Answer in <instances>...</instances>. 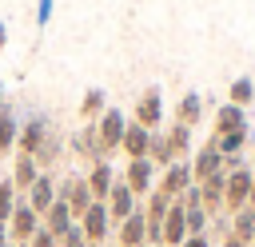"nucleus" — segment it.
Returning <instances> with one entry per match:
<instances>
[{
	"label": "nucleus",
	"instance_id": "11",
	"mask_svg": "<svg viewBox=\"0 0 255 247\" xmlns=\"http://www.w3.org/2000/svg\"><path fill=\"white\" fill-rule=\"evenodd\" d=\"M116 239H120V247H143V243H147V219H143V207H135V211L116 227Z\"/></svg>",
	"mask_w": 255,
	"mask_h": 247
},
{
	"label": "nucleus",
	"instance_id": "23",
	"mask_svg": "<svg viewBox=\"0 0 255 247\" xmlns=\"http://www.w3.org/2000/svg\"><path fill=\"white\" fill-rule=\"evenodd\" d=\"M36 175H40V167H36V159L32 155H20L16 151V163H12V183H16V191H28L32 183H36Z\"/></svg>",
	"mask_w": 255,
	"mask_h": 247
},
{
	"label": "nucleus",
	"instance_id": "21",
	"mask_svg": "<svg viewBox=\"0 0 255 247\" xmlns=\"http://www.w3.org/2000/svg\"><path fill=\"white\" fill-rule=\"evenodd\" d=\"M199 120H203V96H199V92H187V96L179 100V108H175V124L195 127Z\"/></svg>",
	"mask_w": 255,
	"mask_h": 247
},
{
	"label": "nucleus",
	"instance_id": "35",
	"mask_svg": "<svg viewBox=\"0 0 255 247\" xmlns=\"http://www.w3.org/2000/svg\"><path fill=\"white\" fill-rule=\"evenodd\" d=\"M219 247H247V243H239V239H235V235H231V231H227V235H223V243H219Z\"/></svg>",
	"mask_w": 255,
	"mask_h": 247
},
{
	"label": "nucleus",
	"instance_id": "1",
	"mask_svg": "<svg viewBox=\"0 0 255 247\" xmlns=\"http://www.w3.org/2000/svg\"><path fill=\"white\" fill-rule=\"evenodd\" d=\"M251 179H255V171L247 167V163H239L235 171H227V183H223V211H239V207H247V195H251Z\"/></svg>",
	"mask_w": 255,
	"mask_h": 247
},
{
	"label": "nucleus",
	"instance_id": "32",
	"mask_svg": "<svg viewBox=\"0 0 255 247\" xmlns=\"http://www.w3.org/2000/svg\"><path fill=\"white\" fill-rule=\"evenodd\" d=\"M28 247H60V243H56V235H48V231L40 227V231H36V235L28 239Z\"/></svg>",
	"mask_w": 255,
	"mask_h": 247
},
{
	"label": "nucleus",
	"instance_id": "6",
	"mask_svg": "<svg viewBox=\"0 0 255 247\" xmlns=\"http://www.w3.org/2000/svg\"><path fill=\"white\" fill-rule=\"evenodd\" d=\"M36 231H40V215H36L28 203H16V211H12V219H8V239H12L16 247H24Z\"/></svg>",
	"mask_w": 255,
	"mask_h": 247
},
{
	"label": "nucleus",
	"instance_id": "12",
	"mask_svg": "<svg viewBox=\"0 0 255 247\" xmlns=\"http://www.w3.org/2000/svg\"><path fill=\"white\" fill-rule=\"evenodd\" d=\"M215 171H223V155L215 151V143L207 139L199 151H195V159H191V179L195 183H203L207 175H215Z\"/></svg>",
	"mask_w": 255,
	"mask_h": 247
},
{
	"label": "nucleus",
	"instance_id": "28",
	"mask_svg": "<svg viewBox=\"0 0 255 247\" xmlns=\"http://www.w3.org/2000/svg\"><path fill=\"white\" fill-rule=\"evenodd\" d=\"M147 159H151V163H159V167L175 163V159H171V147H167V135H163V131H151V143H147Z\"/></svg>",
	"mask_w": 255,
	"mask_h": 247
},
{
	"label": "nucleus",
	"instance_id": "10",
	"mask_svg": "<svg viewBox=\"0 0 255 247\" xmlns=\"http://www.w3.org/2000/svg\"><path fill=\"white\" fill-rule=\"evenodd\" d=\"M76 223H80V231H84V239H88V243H104V239H108V227H112V219H108V207H104V203H92Z\"/></svg>",
	"mask_w": 255,
	"mask_h": 247
},
{
	"label": "nucleus",
	"instance_id": "13",
	"mask_svg": "<svg viewBox=\"0 0 255 247\" xmlns=\"http://www.w3.org/2000/svg\"><path fill=\"white\" fill-rule=\"evenodd\" d=\"M84 179H88V191H92V199H96V203H104V199L112 195L116 171H112V163H108V159H100V163H92V171H88Z\"/></svg>",
	"mask_w": 255,
	"mask_h": 247
},
{
	"label": "nucleus",
	"instance_id": "25",
	"mask_svg": "<svg viewBox=\"0 0 255 247\" xmlns=\"http://www.w3.org/2000/svg\"><path fill=\"white\" fill-rule=\"evenodd\" d=\"M255 100V80L251 76H239V80H231V88H227V104H235V108H247Z\"/></svg>",
	"mask_w": 255,
	"mask_h": 247
},
{
	"label": "nucleus",
	"instance_id": "18",
	"mask_svg": "<svg viewBox=\"0 0 255 247\" xmlns=\"http://www.w3.org/2000/svg\"><path fill=\"white\" fill-rule=\"evenodd\" d=\"M147 143H151V131L139 127V124H128V131H124V139H120V151H124L128 159H143V155H147Z\"/></svg>",
	"mask_w": 255,
	"mask_h": 247
},
{
	"label": "nucleus",
	"instance_id": "31",
	"mask_svg": "<svg viewBox=\"0 0 255 247\" xmlns=\"http://www.w3.org/2000/svg\"><path fill=\"white\" fill-rule=\"evenodd\" d=\"M60 247H88V239H84V231H80V223H72L64 235H60Z\"/></svg>",
	"mask_w": 255,
	"mask_h": 247
},
{
	"label": "nucleus",
	"instance_id": "9",
	"mask_svg": "<svg viewBox=\"0 0 255 247\" xmlns=\"http://www.w3.org/2000/svg\"><path fill=\"white\" fill-rule=\"evenodd\" d=\"M124 183L131 187V195L139 199V195H147L151 191V183H155V163L143 155V159H128V171H124Z\"/></svg>",
	"mask_w": 255,
	"mask_h": 247
},
{
	"label": "nucleus",
	"instance_id": "26",
	"mask_svg": "<svg viewBox=\"0 0 255 247\" xmlns=\"http://www.w3.org/2000/svg\"><path fill=\"white\" fill-rule=\"evenodd\" d=\"M211 143H215V151L227 159V155H239L243 147H247V127L243 131H227V135H211Z\"/></svg>",
	"mask_w": 255,
	"mask_h": 247
},
{
	"label": "nucleus",
	"instance_id": "4",
	"mask_svg": "<svg viewBox=\"0 0 255 247\" xmlns=\"http://www.w3.org/2000/svg\"><path fill=\"white\" fill-rule=\"evenodd\" d=\"M48 135H52V124H48L44 116H32V120H24L20 131H16V151H20V155H36Z\"/></svg>",
	"mask_w": 255,
	"mask_h": 247
},
{
	"label": "nucleus",
	"instance_id": "27",
	"mask_svg": "<svg viewBox=\"0 0 255 247\" xmlns=\"http://www.w3.org/2000/svg\"><path fill=\"white\" fill-rule=\"evenodd\" d=\"M163 135H167L171 159H183V155H187V147H191V127H183V124H171V131H163Z\"/></svg>",
	"mask_w": 255,
	"mask_h": 247
},
{
	"label": "nucleus",
	"instance_id": "36",
	"mask_svg": "<svg viewBox=\"0 0 255 247\" xmlns=\"http://www.w3.org/2000/svg\"><path fill=\"white\" fill-rule=\"evenodd\" d=\"M4 44H8V24L0 20V52H4Z\"/></svg>",
	"mask_w": 255,
	"mask_h": 247
},
{
	"label": "nucleus",
	"instance_id": "2",
	"mask_svg": "<svg viewBox=\"0 0 255 247\" xmlns=\"http://www.w3.org/2000/svg\"><path fill=\"white\" fill-rule=\"evenodd\" d=\"M56 199H64L68 207H72V219H80L96 199H92V191H88V179L84 175H68V179H60L56 183Z\"/></svg>",
	"mask_w": 255,
	"mask_h": 247
},
{
	"label": "nucleus",
	"instance_id": "37",
	"mask_svg": "<svg viewBox=\"0 0 255 247\" xmlns=\"http://www.w3.org/2000/svg\"><path fill=\"white\" fill-rule=\"evenodd\" d=\"M247 207L255 211V179H251V195H247Z\"/></svg>",
	"mask_w": 255,
	"mask_h": 247
},
{
	"label": "nucleus",
	"instance_id": "16",
	"mask_svg": "<svg viewBox=\"0 0 255 247\" xmlns=\"http://www.w3.org/2000/svg\"><path fill=\"white\" fill-rule=\"evenodd\" d=\"M72 223H76V219H72V207H68L64 199H56V203H52V207L40 215V227H44L48 235H56V243H60V235H64Z\"/></svg>",
	"mask_w": 255,
	"mask_h": 247
},
{
	"label": "nucleus",
	"instance_id": "38",
	"mask_svg": "<svg viewBox=\"0 0 255 247\" xmlns=\"http://www.w3.org/2000/svg\"><path fill=\"white\" fill-rule=\"evenodd\" d=\"M143 247H147V243H143Z\"/></svg>",
	"mask_w": 255,
	"mask_h": 247
},
{
	"label": "nucleus",
	"instance_id": "17",
	"mask_svg": "<svg viewBox=\"0 0 255 247\" xmlns=\"http://www.w3.org/2000/svg\"><path fill=\"white\" fill-rule=\"evenodd\" d=\"M187 239V219H183V207L171 199V211L163 215V247H183Z\"/></svg>",
	"mask_w": 255,
	"mask_h": 247
},
{
	"label": "nucleus",
	"instance_id": "34",
	"mask_svg": "<svg viewBox=\"0 0 255 247\" xmlns=\"http://www.w3.org/2000/svg\"><path fill=\"white\" fill-rule=\"evenodd\" d=\"M183 247H215V243H211L207 235H187V239H183Z\"/></svg>",
	"mask_w": 255,
	"mask_h": 247
},
{
	"label": "nucleus",
	"instance_id": "19",
	"mask_svg": "<svg viewBox=\"0 0 255 247\" xmlns=\"http://www.w3.org/2000/svg\"><path fill=\"white\" fill-rule=\"evenodd\" d=\"M104 112H108V92L104 88H88L84 100H80V120L84 124H96Z\"/></svg>",
	"mask_w": 255,
	"mask_h": 247
},
{
	"label": "nucleus",
	"instance_id": "22",
	"mask_svg": "<svg viewBox=\"0 0 255 247\" xmlns=\"http://www.w3.org/2000/svg\"><path fill=\"white\" fill-rule=\"evenodd\" d=\"M243 127H247V116H243V108H235V104H223V108L215 112V135L243 131Z\"/></svg>",
	"mask_w": 255,
	"mask_h": 247
},
{
	"label": "nucleus",
	"instance_id": "29",
	"mask_svg": "<svg viewBox=\"0 0 255 247\" xmlns=\"http://www.w3.org/2000/svg\"><path fill=\"white\" fill-rule=\"evenodd\" d=\"M16 203H20V191H16V183H12L8 175H4V179H0V219H4V223L12 219Z\"/></svg>",
	"mask_w": 255,
	"mask_h": 247
},
{
	"label": "nucleus",
	"instance_id": "20",
	"mask_svg": "<svg viewBox=\"0 0 255 247\" xmlns=\"http://www.w3.org/2000/svg\"><path fill=\"white\" fill-rule=\"evenodd\" d=\"M16 131H20V124H16V108L4 100V104H0V155H8V151L16 147Z\"/></svg>",
	"mask_w": 255,
	"mask_h": 247
},
{
	"label": "nucleus",
	"instance_id": "30",
	"mask_svg": "<svg viewBox=\"0 0 255 247\" xmlns=\"http://www.w3.org/2000/svg\"><path fill=\"white\" fill-rule=\"evenodd\" d=\"M183 219H187V235H207L211 215H207L203 207H187V211H183Z\"/></svg>",
	"mask_w": 255,
	"mask_h": 247
},
{
	"label": "nucleus",
	"instance_id": "24",
	"mask_svg": "<svg viewBox=\"0 0 255 247\" xmlns=\"http://www.w3.org/2000/svg\"><path fill=\"white\" fill-rule=\"evenodd\" d=\"M231 235H235L239 243L255 247V211H251V207H239V211L231 215Z\"/></svg>",
	"mask_w": 255,
	"mask_h": 247
},
{
	"label": "nucleus",
	"instance_id": "33",
	"mask_svg": "<svg viewBox=\"0 0 255 247\" xmlns=\"http://www.w3.org/2000/svg\"><path fill=\"white\" fill-rule=\"evenodd\" d=\"M48 16H52V0H40V8H36V24H48Z\"/></svg>",
	"mask_w": 255,
	"mask_h": 247
},
{
	"label": "nucleus",
	"instance_id": "14",
	"mask_svg": "<svg viewBox=\"0 0 255 247\" xmlns=\"http://www.w3.org/2000/svg\"><path fill=\"white\" fill-rule=\"evenodd\" d=\"M24 203H28V207H32L36 215H44V211H48V207L56 203V179L40 171V175H36V183L28 187V199H24Z\"/></svg>",
	"mask_w": 255,
	"mask_h": 247
},
{
	"label": "nucleus",
	"instance_id": "15",
	"mask_svg": "<svg viewBox=\"0 0 255 247\" xmlns=\"http://www.w3.org/2000/svg\"><path fill=\"white\" fill-rule=\"evenodd\" d=\"M72 147H76V155H84L88 163H100V159H108V155H104V147H100L96 124H84V127L72 135Z\"/></svg>",
	"mask_w": 255,
	"mask_h": 247
},
{
	"label": "nucleus",
	"instance_id": "5",
	"mask_svg": "<svg viewBox=\"0 0 255 247\" xmlns=\"http://www.w3.org/2000/svg\"><path fill=\"white\" fill-rule=\"evenodd\" d=\"M131 124H139V127H147V131H155L159 124H163V96H159V88L151 84V88H143V96H139V104H135V120Z\"/></svg>",
	"mask_w": 255,
	"mask_h": 247
},
{
	"label": "nucleus",
	"instance_id": "3",
	"mask_svg": "<svg viewBox=\"0 0 255 247\" xmlns=\"http://www.w3.org/2000/svg\"><path fill=\"white\" fill-rule=\"evenodd\" d=\"M124 131H128V120H124V112H120V108H108V112L96 120V135H100V147H104V155L120 151V139H124Z\"/></svg>",
	"mask_w": 255,
	"mask_h": 247
},
{
	"label": "nucleus",
	"instance_id": "7",
	"mask_svg": "<svg viewBox=\"0 0 255 247\" xmlns=\"http://www.w3.org/2000/svg\"><path fill=\"white\" fill-rule=\"evenodd\" d=\"M191 183H195V179H191V163H187V159H175V163L163 167V179H159L155 191H163L167 199H175V195H183Z\"/></svg>",
	"mask_w": 255,
	"mask_h": 247
},
{
	"label": "nucleus",
	"instance_id": "8",
	"mask_svg": "<svg viewBox=\"0 0 255 247\" xmlns=\"http://www.w3.org/2000/svg\"><path fill=\"white\" fill-rule=\"evenodd\" d=\"M104 207H108V219H112V223H124V219L139 207V199L131 195V187H128L124 179H116V183H112V195L104 199Z\"/></svg>",
	"mask_w": 255,
	"mask_h": 247
}]
</instances>
